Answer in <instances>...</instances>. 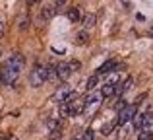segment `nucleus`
I'll return each mask as SVG.
<instances>
[{"instance_id": "obj_1", "label": "nucleus", "mask_w": 153, "mask_h": 140, "mask_svg": "<svg viewBox=\"0 0 153 140\" xmlns=\"http://www.w3.org/2000/svg\"><path fill=\"white\" fill-rule=\"evenodd\" d=\"M23 62H25V61H23V57L19 53L12 55V57L2 64V70H0V78H2V82L8 84V86H12V84L18 82L19 72L23 70Z\"/></svg>"}, {"instance_id": "obj_2", "label": "nucleus", "mask_w": 153, "mask_h": 140, "mask_svg": "<svg viewBox=\"0 0 153 140\" xmlns=\"http://www.w3.org/2000/svg\"><path fill=\"white\" fill-rule=\"evenodd\" d=\"M52 78V68L49 64H37L33 70H31V76H29V82L33 88H39L47 82V80Z\"/></svg>"}, {"instance_id": "obj_3", "label": "nucleus", "mask_w": 153, "mask_h": 140, "mask_svg": "<svg viewBox=\"0 0 153 140\" xmlns=\"http://www.w3.org/2000/svg\"><path fill=\"white\" fill-rule=\"evenodd\" d=\"M82 99H83V111H85L87 115H93L95 111L99 109V105H101L103 95L99 94V91H89V94H87L85 97H82Z\"/></svg>"}, {"instance_id": "obj_4", "label": "nucleus", "mask_w": 153, "mask_h": 140, "mask_svg": "<svg viewBox=\"0 0 153 140\" xmlns=\"http://www.w3.org/2000/svg\"><path fill=\"white\" fill-rule=\"evenodd\" d=\"M136 111H138V107L132 103V105H126L124 109L118 111V119H116V123L118 125H126L128 121H132V119L136 117Z\"/></svg>"}, {"instance_id": "obj_5", "label": "nucleus", "mask_w": 153, "mask_h": 140, "mask_svg": "<svg viewBox=\"0 0 153 140\" xmlns=\"http://www.w3.org/2000/svg\"><path fill=\"white\" fill-rule=\"evenodd\" d=\"M70 91H72V86H70V84H62V86H60L58 90L52 94L51 99L54 103H64V101H66V97L70 95Z\"/></svg>"}, {"instance_id": "obj_6", "label": "nucleus", "mask_w": 153, "mask_h": 140, "mask_svg": "<svg viewBox=\"0 0 153 140\" xmlns=\"http://www.w3.org/2000/svg\"><path fill=\"white\" fill-rule=\"evenodd\" d=\"M140 130H142V133H153V115L143 113V119H142V125H140Z\"/></svg>"}, {"instance_id": "obj_7", "label": "nucleus", "mask_w": 153, "mask_h": 140, "mask_svg": "<svg viewBox=\"0 0 153 140\" xmlns=\"http://www.w3.org/2000/svg\"><path fill=\"white\" fill-rule=\"evenodd\" d=\"M54 16H56L54 2H49V4H45V6L41 8V18L43 19H51V18H54Z\"/></svg>"}, {"instance_id": "obj_8", "label": "nucleus", "mask_w": 153, "mask_h": 140, "mask_svg": "<svg viewBox=\"0 0 153 140\" xmlns=\"http://www.w3.org/2000/svg\"><path fill=\"white\" fill-rule=\"evenodd\" d=\"M56 76H58L60 80H68V78H70L72 70H70V66H68V62H62V64L56 66Z\"/></svg>"}, {"instance_id": "obj_9", "label": "nucleus", "mask_w": 153, "mask_h": 140, "mask_svg": "<svg viewBox=\"0 0 153 140\" xmlns=\"http://www.w3.org/2000/svg\"><path fill=\"white\" fill-rule=\"evenodd\" d=\"M66 16H68V19L70 22H74V23H78L79 19H82V10H79L78 6H72V8H68V12H66Z\"/></svg>"}, {"instance_id": "obj_10", "label": "nucleus", "mask_w": 153, "mask_h": 140, "mask_svg": "<svg viewBox=\"0 0 153 140\" xmlns=\"http://www.w3.org/2000/svg\"><path fill=\"white\" fill-rule=\"evenodd\" d=\"M47 129H49L52 134L54 133H62V121L56 119V117H52V119H49V123H47Z\"/></svg>"}, {"instance_id": "obj_11", "label": "nucleus", "mask_w": 153, "mask_h": 140, "mask_svg": "<svg viewBox=\"0 0 153 140\" xmlns=\"http://www.w3.org/2000/svg\"><path fill=\"white\" fill-rule=\"evenodd\" d=\"M68 107H70V115H79V113H83V99L78 97L76 101H72Z\"/></svg>"}, {"instance_id": "obj_12", "label": "nucleus", "mask_w": 153, "mask_h": 140, "mask_svg": "<svg viewBox=\"0 0 153 140\" xmlns=\"http://www.w3.org/2000/svg\"><path fill=\"white\" fill-rule=\"evenodd\" d=\"M114 68H116V62H114V61H107L103 66H99L97 76H99V74H111V72H114Z\"/></svg>"}, {"instance_id": "obj_13", "label": "nucleus", "mask_w": 153, "mask_h": 140, "mask_svg": "<svg viewBox=\"0 0 153 140\" xmlns=\"http://www.w3.org/2000/svg\"><path fill=\"white\" fill-rule=\"evenodd\" d=\"M82 23H83L85 29H91V27H95V23H97V18H95L93 14H85L82 18Z\"/></svg>"}, {"instance_id": "obj_14", "label": "nucleus", "mask_w": 153, "mask_h": 140, "mask_svg": "<svg viewBox=\"0 0 153 140\" xmlns=\"http://www.w3.org/2000/svg\"><path fill=\"white\" fill-rule=\"evenodd\" d=\"M116 94V86H112V84H105L103 90H101V95L103 97H111V95Z\"/></svg>"}, {"instance_id": "obj_15", "label": "nucleus", "mask_w": 153, "mask_h": 140, "mask_svg": "<svg viewBox=\"0 0 153 140\" xmlns=\"http://www.w3.org/2000/svg\"><path fill=\"white\" fill-rule=\"evenodd\" d=\"M87 41H89V35H87V31H79V33L76 35V43H79V45H85Z\"/></svg>"}, {"instance_id": "obj_16", "label": "nucleus", "mask_w": 153, "mask_h": 140, "mask_svg": "<svg viewBox=\"0 0 153 140\" xmlns=\"http://www.w3.org/2000/svg\"><path fill=\"white\" fill-rule=\"evenodd\" d=\"M58 115L60 117H68V115H70V107L66 105V103H60V107H58Z\"/></svg>"}, {"instance_id": "obj_17", "label": "nucleus", "mask_w": 153, "mask_h": 140, "mask_svg": "<svg viewBox=\"0 0 153 140\" xmlns=\"http://www.w3.org/2000/svg\"><path fill=\"white\" fill-rule=\"evenodd\" d=\"M95 86H97V76H91V78L87 80V90L95 91Z\"/></svg>"}, {"instance_id": "obj_18", "label": "nucleus", "mask_w": 153, "mask_h": 140, "mask_svg": "<svg viewBox=\"0 0 153 140\" xmlns=\"http://www.w3.org/2000/svg\"><path fill=\"white\" fill-rule=\"evenodd\" d=\"M112 129H114V125L112 123H107V125H103V129H101V133L105 134V136H108V134L112 133Z\"/></svg>"}, {"instance_id": "obj_19", "label": "nucleus", "mask_w": 153, "mask_h": 140, "mask_svg": "<svg viewBox=\"0 0 153 140\" xmlns=\"http://www.w3.org/2000/svg\"><path fill=\"white\" fill-rule=\"evenodd\" d=\"M68 66H70L72 72H76V70L82 68V62H79V61H70V62H68Z\"/></svg>"}, {"instance_id": "obj_20", "label": "nucleus", "mask_w": 153, "mask_h": 140, "mask_svg": "<svg viewBox=\"0 0 153 140\" xmlns=\"http://www.w3.org/2000/svg\"><path fill=\"white\" fill-rule=\"evenodd\" d=\"M93 136H95L93 129H87L85 133H83V138H82V140H93Z\"/></svg>"}, {"instance_id": "obj_21", "label": "nucleus", "mask_w": 153, "mask_h": 140, "mask_svg": "<svg viewBox=\"0 0 153 140\" xmlns=\"http://www.w3.org/2000/svg\"><path fill=\"white\" fill-rule=\"evenodd\" d=\"M138 140H153V133H140Z\"/></svg>"}, {"instance_id": "obj_22", "label": "nucleus", "mask_w": 153, "mask_h": 140, "mask_svg": "<svg viewBox=\"0 0 153 140\" xmlns=\"http://www.w3.org/2000/svg\"><path fill=\"white\" fill-rule=\"evenodd\" d=\"M142 119H143V115H138V113H136V117H134V125H136V129H140V125H142Z\"/></svg>"}, {"instance_id": "obj_23", "label": "nucleus", "mask_w": 153, "mask_h": 140, "mask_svg": "<svg viewBox=\"0 0 153 140\" xmlns=\"http://www.w3.org/2000/svg\"><path fill=\"white\" fill-rule=\"evenodd\" d=\"M19 29H27V18L19 19Z\"/></svg>"}, {"instance_id": "obj_24", "label": "nucleus", "mask_w": 153, "mask_h": 140, "mask_svg": "<svg viewBox=\"0 0 153 140\" xmlns=\"http://www.w3.org/2000/svg\"><path fill=\"white\" fill-rule=\"evenodd\" d=\"M2 35H4V19L0 18V37H2Z\"/></svg>"}, {"instance_id": "obj_25", "label": "nucleus", "mask_w": 153, "mask_h": 140, "mask_svg": "<svg viewBox=\"0 0 153 140\" xmlns=\"http://www.w3.org/2000/svg\"><path fill=\"white\" fill-rule=\"evenodd\" d=\"M149 35H151V37H153V27H151V29H149Z\"/></svg>"}, {"instance_id": "obj_26", "label": "nucleus", "mask_w": 153, "mask_h": 140, "mask_svg": "<svg viewBox=\"0 0 153 140\" xmlns=\"http://www.w3.org/2000/svg\"><path fill=\"white\" fill-rule=\"evenodd\" d=\"M72 140H82V138H72Z\"/></svg>"}, {"instance_id": "obj_27", "label": "nucleus", "mask_w": 153, "mask_h": 140, "mask_svg": "<svg viewBox=\"0 0 153 140\" xmlns=\"http://www.w3.org/2000/svg\"><path fill=\"white\" fill-rule=\"evenodd\" d=\"M0 55H2V49H0Z\"/></svg>"}]
</instances>
